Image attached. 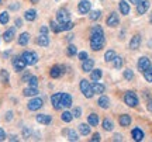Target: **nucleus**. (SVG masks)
<instances>
[{
  "label": "nucleus",
  "mask_w": 152,
  "mask_h": 142,
  "mask_svg": "<svg viewBox=\"0 0 152 142\" xmlns=\"http://www.w3.org/2000/svg\"><path fill=\"white\" fill-rule=\"evenodd\" d=\"M104 31L100 25H94L90 31V48L93 51H100L104 47Z\"/></svg>",
  "instance_id": "nucleus-1"
},
{
  "label": "nucleus",
  "mask_w": 152,
  "mask_h": 142,
  "mask_svg": "<svg viewBox=\"0 0 152 142\" xmlns=\"http://www.w3.org/2000/svg\"><path fill=\"white\" fill-rule=\"evenodd\" d=\"M80 90L82 93H83V96L87 98H92L93 97V89H92V84L87 82L86 79H82L80 80Z\"/></svg>",
  "instance_id": "nucleus-2"
},
{
  "label": "nucleus",
  "mask_w": 152,
  "mask_h": 142,
  "mask_svg": "<svg viewBox=\"0 0 152 142\" xmlns=\"http://www.w3.org/2000/svg\"><path fill=\"white\" fill-rule=\"evenodd\" d=\"M21 56H23V59L26 60L27 65H35L38 62V55L34 51H26V52H23Z\"/></svg>",
  "instance_id": "nucleus-3"
},
{
  "label": "nucleus",
  "mask_w": 152,
  "mask_h": 142,
  "mask_svg": "<svg viewBox=\"0 0 152 142\" xmlns=\"http://www.w3.org/2000/svg\"><path fill=\"white\" fill-rule=\"evenodd\" d=\"M124 101L128 107H137L138 106V97L134 92H127L124 94Z\"/></svg>",
  "instance_id": "nucleus-4"
},
{
  "label": "nucleus",
  "mask_w": 152,
  "mask_h": 142,
  "mask_svg": "<svg viewBox=\"0 0 152 142\" xmlns=\"http://www.w3.org/2000/svg\"><path fill=\"white\" fill-rule=\"evenodd\" d=\"M42 104H44L42 98L35 97V98H31V100L28 101L27 107H28V110H31V111H35V110H39V109H41V107H42Z\"/></svg>",
  "instance_id": "nucleus-5"
},
{
  "label": "nucleus",
  "mask_w": 152,
  "mask_h": 142,
  "mask_svg": "<svg viewBox=\"0 0 152 142\" xmlns=\"http://www.w3.org/2000/svg\"><path fill=\"white\" fill-rule=\"evenodd\" d=\"M13 66H14V69L17 72H21L24 71V68L27 66V63H26V60L23 59V56H16L13 59Z\"/></svg>",
  "instance_id": "nucleus-6"
},
{
  "label": "nucleus",
  "mask_w": 152,
  "mask_h": 142,
  "mask_svg": "<svg viewBox=\"0 0 152 142\" xmlns=\"http://www.w3.org/2000/svg\"><path fill=\"white\" fill-rule=\"evenodd\" d=\"M90 9H92V3L89 0H80V3L77 6V10L80 14H87L90 11Z\"/></svg>",
  "instance_id": "nucleus-7"
},
{
  "label": "nucleus",
  "mask_w": 152,
  "mask_h": 142,
  "mask_svg": "<svg viewBox=\"0 0 152 142\" xmlns=\"http://www.w3.org/2000/svg\"><path fill=\"white\" fill-rule=\"evenodd\" d=\"M151 6V1L149 0H141L138 4H137V13L138 14H145Z\"/></svg>",
  "instance_id": "nucleus-8"
},
{
  "label": "nucleus",
  "mask_w": 152,
  "mask_h": 142,
  "mask_svg": "<svg viewBox=\"0 0 152 142\" xmlns=\"http://www.w3.org/2000/svg\"><path fill=\"white\" fill-rule=\"evenodd\" d=\"M106 23H107V25H109V27H117V25H118V23H120L118 14H117L115 11H113V13H111V14L107 17Z\"/></svg>",
  "instance_id": "nucleus-9"
},
{
  "label": "nucleus",
  "mask_w": 152,
  "mask_h": 142,
  "mask_svg": "<svg viewBox=\"0 0 152 142\" xmlns=\"http://www.w3.org/2000/svg\"><path fill=\"white\" fill-rule=\"evenodd\" d=\"M69 17H71V14H69V11L66 10V9H61V10H58V13H56V18H58L59 23L69 21Z\"/></svg>",
  "instance_id": "nucleus-10"
},
{
  "label": "nucleus",
  "mask_w": 152,
  "mask_h": 142,
  "mask_svg": "<svg viewBox=\"0 0 152 142\" xmlns=\"http://www.w3.org/2000/svg\"><path fill=\"white\" fill-rule=\"evenodd\" d=\"M14 37H16V28L14 27L9 28V30L4 31V34H3V39H4V42H11V41L14 39Z\"/></svg>",
  "instance_id": "nucleus-11"
},
{
  "label": "nucleus",
  "mask_w": 152,
  "mask_h": 142,
  "mask_svg": "<svg viewBox=\"0 0 152 142\" xmlns=\"http://www.w3.org/2000/svg\"><path fill=\"white\" fill-rule=\"evenodd\" d=\"M149 66H151L149 59H148L147 56H141V58H140V60H138V69H140L141 72H144V71H147Z\"/></svg>",
  "instance_id": "nucleus-12"
},
{
  "label": "nucleus",
  "mask_w": 152,
  "mask_h": 142,
  "mask_svg": "<svg viewBox=\"0 0 152 142\" xmlns=\"http://www.w3.org/2000/svg\"><path fill=\"white\" fill-rule=\"evenodd\" d=\"M61 100H62V93H55L52 97H51V103H52V107L55 110H59L62 106H61Z\"/></svg>",
  "instance_id": "nucleus-13"
},
{
  "label": "nucleus",
  "mask_w": 152,
  "mask_h": 142,
  "mask_svg": "<svg viewBox=\"0 0 152 142\" xmlns=\"http://www.w3.org/2000/svg\"><path fill=\"white\" fill-rule=\"evenodd\" d=\"M140 45H141V35H140V34H135L130 41V48L132 49V51H135V49L140 48Z\"/></svg>",
  "instance_id": "nucleus-14"
},
{
  "label": "nucleus",
  "mask_w": 152,
  "mask_h": 142,
  "mask_svg": "<svg viewBox=\"0 0 152 142\" xmlns=\"http://www.w3.org/2000/svg\"><path fill=\"white\" fill-rule=\"evenodd\" d=\"M61 106L62 107H65V109H69L72 106V97H71V94H68V93H62V100H61Z\"/></svg>",
  "instance_id": "nucleus-15"
},
{
  "label": "nucleus",
  "mask_w": 152,
  "mask_h": 142,
  "mask_svg": "<svg viewBox=\"0 0 152 142\" xmlns=\"http://www.w3.org/2000/svg\"><path fill=\"white\" fill-rule=\"evenodd\" d=\"M51 121H52V118H51V115H48V114H38L37 115V122H39V124L48 125V124H51Z\"/></svg>",
  "instance_id": "nucleus-16"
},
{
  "label": "nucleus",
  "mask_w": 152,
  "mask_h": 142,
  "mask_svg": "<svg viewBox=\"0 0 152 142\" xmlns=\"http://www.w3.org/2000/svg\"><path fill=\"white\" fill-rule=\"evenodd\" d=\"M93 66H94V60L87 58V59H85L83 63H82V71L83 72H92Z\"/></svg>",
  "instance_id": "nucleus-17"
},
{
  "label": "nucleus",
  "mask_w": 152,
  "mask_h": 142,
  "mask_svg": "<svg viewBox=\"0 0 152 142\" xmlns=\"http://www.w3.org/2000/svg\"><path fill=\"white\" fill-rule=\"evenodd\" d=\"M131 135H132V139L134 141H142L144 139V132L140 130V128H134L131 131Z\"/></svg>",
  "instance_id": "nucleus-18"
},
{
  "label": "nucleus",
  "mask_w": 152,
  "mask_h": 142,
  "mask_svg": "<svg viewBox=\"0 0 152 142\" xmlns=\"http://www.w3.org/2000/svg\"><path fill=\"white\" fill-rule=\"evenodd\" d=\"M118 7H120V11H121V14H124L127 16L128 13H130V4L125 1V0H121L118 3Z\"/></svg>",
  "instance_id": "nucleus-19"
},
{
  "label": "nucleus",
  "mask_w": 152,
  "mask_h": 142,
  "mask_svg": "<svg viewBox=\"0 0 152 142\" xmlns=\"http://www.w3.org/2000/svg\"><path fill=\"white\" fill-rule=\"evenodd\" d=\"M118 122H120V125H121V127H128V125L131 124V117H130L128 114H123V115H120Z\"/></svg>",
  "instance_id": "nucleus-20"
},
{
  "label": "nucleus",
  "mask_w": 152,
  "mask_h": 142,
  "mask_svg": "<svg viewBox=\"0 0 152 142\" xmlns=\"http://www.w3.org/2000/svg\"><path fill=\"white\" fill-rule=\"evenodd\" d=\"M103 76V72L100 71V69H92V73H90V79H92L93 82H99L100 79Z\"/></svg>",
  "instance_id": "nucleus-21"
},
{
  "label": "nucleus",
  "mask_w": 152,
  "mask_h": 142,
  "mask_svg": "<svg viewBox=\"0 0 152 142\" xmlns=\"http://www.w3.org/2000/svg\"><path fill=\"white\" fill-rule=\"evenodd\" d=\"M97 104L102 107V109H109L110 107V98L107 97V96H100Z\"/></svg>",
  "instance_id": "nucleus-22"
},
{
  "label": "nucleus",
  "mask_w": 152,
  "mask_h": 142,
  "mask_svg": "<svg viewBox=\"0 0 152 142\" xmlns=\"http://www.w3.org/2000/svg\"><path fill=\"white\" fill-rule=\"evenodd\" d=\"M37 44L39 45V47H48L49 45V39L48 37H47V34H41L39 37L37 38Z\"/></svg>",
  "instance_id": "nucleus-23"
},
{
  "label": "nucleus",
  "mask_w": 152,
  "mask_h": 142,
  "mask_svg": "<svg viewBox=\"0 0 152 142\" xmlns=\"http://www.w3.org/2000/svg\"><path fill=\"white\" fill-rule=\"evenodd\" d=\"M92 89H93V93H97V94L104 93V90H106L104 84H102V83H99V82H94V83H93V84H92Z\"/></svg>",
  "instance_id": "nucleus-24"
},
{
  "label": "nucleus",
  "mask_w": 152,
  "mask_h": 142,
  "mask_svg": "<svg viewBox=\"0 0 152 142\" xmlns=\"http://www.w3.org/2000/svg\"><path fill=\"white\" fill-rule=\"evenodd\" d=\"M23 94H24L26 97H33V96H37L38 94V90H37V87H31V86H28L27 89H24V90H23Z\"/></svg>",
  "instance_id": "nucleus-25"
},
{
  "label": "nucleus",
  "mask_w": 152,
  "mask_h": 142,
  "mask_svg": "<svg viewBox=\"0 0 152 142\" xmlns=\"http://www.w3.org/2000/svg\"><path fill=\"white\" fill-rule=\"evenodd\" d=\"M28 41H30V34L28 33H23L20 34V37H18V45H27Z\"/></svg>",
  "instance_id": "nucleus-26"
},
{
  "label": "nucleus",
  "mask_w": 152,
  "mask_h": 142,
  "mask_svg": "<svg viewBox=\"0 0 152 142\" xmlns=\"http://www.w3.org/2000/svg\"><path fill=\"white\" fill-rule=\"evenodd\" d=\"M24 18H26L27 21H34V20L37 18V11L35 10H27L26 11V14H24Z\"/></svg>",
  "instance_id": "nucleus-27"
},
{
  "label": "nucleus",
  "mask_w": 152,
  "mask_h": 142,
  "mask_svg": "<svg viewBox=\"0 0 152 142\" xmlns=\"http://www.w3.org/2000/svg\"><path fill=\"white\" fill-rule=\"evenodd\" d=\"M87 122H89V125H92V127L97 125L99 124V115L94 114V113H92V114L87 117Z\"/></svg>",
  "instance_id": "nucleus-28"
},
{
  "label": "nucleus",
  "mask_w": 152,
  "mask_h": 142,
  "mask_svg": "<svg viewBox=\"0 0 152 142\" xmlns=\"http://www.w3.org/2000/svg\"><path fill=\"white\" fill-rule=\"evenodd\" d=\"M61 73H62V71H61L59 66H52V68H51V72H49L51 77H59Z\"/></svg>",
  "instance_id": "nucleus-29"
},
{
  "label": "nucleus",
  "mask_w": 152,
  "mask_h": 142,
  "mask_svg": "<svg viewBox=\"0 0 152 142\" xmlns=\"http://www.w3.org/2000/svg\"><path fill=\"white\" fill-rule=\"evenodd\" d=\"M114 58H115V52H114L113 49H109V51L104 54V59H106V62H113Z\"/></svg>",
  "instance_id": "nucleus-30"
},
{
  "label": "nucleus",
  "mask_w": 152,
  "mask_h": 142,
  "mask_svg": "<svg viewBox=\"0 0 152 142\" xmlns=\"http://www.w3.org/2000/svg\"><path fill=\"white\" fill-rule=\"evenodd\" d=\"M59 25H61V31H68V30H72L75 24L72 21H66V23H61Z\"/></svg>",
  "instance_id": "nucleus-31"
},
{
  "label": "nucleus",
  "mask_w": 152,
  "mask_h": 142,
  "mask_svg": "<svg viewBox=\"0 0 152 142\" xmlns=\"http://www.w3.org/2000/svg\"><path fill=\"white\" fill-rule=\"evenodd\" d=\"M142 73H144V77H145V80H147V82H149V83H152V65L148 68L147 71L142 72Z\"/></svg>",
  "instance_id": "nucleus-32"
},
{
  "label": "nucleus",
  "mask_w": 152,
  "mask_h": 142,
  "mask_svg": "<svg viewBox=\"0 0 152 142\" xmlns=\"http://www.w3.org/2000/svg\"><path fill=\"white\" fill-rule=\"evenodd\" d=\"M79 131H80L82 135H89L90 134V127L87 124H80L79 125Z\"/></svg>",
  "instance_id": "nucleus-33"
},
{
  "label": "nucleus",
  "mask_w": 152,
  "mask_h": 142,
  "mask_svg": "<svg viewBox=\"0 0 152 142\" xmlns=\"http://www.w3.org/2000/svg\"><path fill=\"white\" fill-rule=\"evenodd\" d=\"M9 20H10V16H9V13H7V11L0 13V24H7Z\"/></svg>",
  "instance_id": "nucleus-34"
},
{
  "label": "nucleus",
  "mask_w": 152,
  "mask_h": 142,
  "mask_svg": "<svg viewBox=\"0 0 152 142\" xmlns=\"http://www.w3.org/2000/svg\"><path fill=\"white\" fill-rule=\"evenodd\" d=\"M103 128L106 130V131H113L114 128V124L111 122V121L109 120V118H106V120L103 121Z\"/></svg>",
  "instance_id": "nucleus-35"
},
{
  "label": "nucleus",
  "mask_w": 152,
  "mask_h": 142,
  "mask_svg": "<svg viewBox=\"0 0 152 142\" xmlns=\"http://www.w3.org/2000/svg\"><path fill=\"white\" fill-rule=\"evenodd\" d=\"M0 82L1 83L9 82V72L4 71V69H1V71H0Z\"/></svg>",
  "instance_id": "nucleus-36"
},
{
  "label": "nucleus",
  "mask_w": 152,
  "mask_h": 142,
  "mask_svg": "<svg viewBox=\"0 0 152 142\" xmlns=\"http://www.w3.org/2000/svg\"><path fill=\"white\" fill-rule=\"evenodd\" d=\"M113 62H114V68H115V69H120V68L123 66V62H124V60H123L121 56H117V55H115V58L113 59Z\"/></svg>",
  "instance_id": "nucleus-37"
},
{
  "label": "nucleus",
  "mask_w": 152,
  "mask_h": 142,
  "mask_svg": "<svg viewBox=\"0 0 152 142\" xmlns=\"http://www.w3.org/2000/svg\"><path fill=\"white\" fill-rule=\"evenodd\" d=\"M68 139H69V141H77V139H79V135L76 134V131L69 130V131H68Z\"/></svg>",
  "instance_id": "nucleus-38"
},
{
  "label": "nucleus",
  "mask_w": 152,
  "mask_h": 142,
  "mask_svg": "<svg viewBox=\"0 0 152 142\" xmlns=\"http://www.w3.org/2000/svg\"><path fill=\"white\" fill-rule=\"evenodd\" d=\"M61 118H62V121H65V122H71L72 118H73V115H72L71 113H68V111H65V113H62V115H61Z\"/></svg>",
  "instance_id": "nucleus-39"
},
{
  "label": "nucleus",
  "mask_w": 152,
  "mask_h": 142,
  "mask_svg": "<svg viewBox=\"0 0 152 142\" xmlns=\"http://www.w3.org/2000/svg\"><path fill=\"white\" fill-rule=\"evenodd\" d=\"M102 17V11L100 10H94L90 13V20H93V21H96V20H99Z\"/></svg>",
  "instance_id": "nucleus-40"
},
{
  "label": "nucleus",
  "mask_w": 152,
  "mask_h": 142,
  "mask_svg": "<svg viewBox=\"0 0 152 142\" xmlns=\"http://www.w3.org/2000/svg\"><path fill=\"white\" fill-rule=\"evenodd\" d=\"M124 77H125V80H132V77H134V72L131 71V69H125L124 71Z\"/></svg>",
  "instance_id": "nucleus-41"
},
{
  "label": "nucleus",
  "mask_w": 152,
  "mask_h": 142,
  "mask_svg": "<svg viewBox=\"0 0 152 142\" xmlns=\"http://www.w3.org/2000/svg\"><path fill=\"white\" fill-rule=\"evenodd\" d=\"M28 84L31 86V87H37V84H38V79L35 76H31L30 79H28Z\"/></svg>",
  "instance_id": "nucleus-42"
},
{
  "label": "nucleus",
  "mask_w": 152,
  "mask_h": 142,
  "mask_svg": "<svg viewBox=\"0 0 152 142\" xmlns=\"http://www.w3.org/2000/svg\"><path fill=\"white\" fill-rule=\"evenodd\" d=\"M76 51H77V49H76V47L75 45H69V47H68V55H69V56H73V55H76Z\"/></svg>",
  "instance_id": "nucleus-43"
},
{
  "label": "nucleus",
  "mask_w": 152,
  "mask_h": 142,
  "mask_svg": "<svg viewBox=\"0 0 152 142\" xmlns=\"http://www.w3.org/2000/svg\"><path fill=\"white\" fill-rule=\"evenodd\" d=\"M51 30H52L54 33H61V25H58V24L54 21H51Z\"/></svg>",
  "instance_id": "nucleus-44"
},
{
  "label": "nucleus",
  "mask_w": 152,
  "mask_h": 142,
  "mask_svg": "<svg viewBox=\"0 0 152 142\" xmlns=\"http://www.w3.org/2000/svg\"><path fill=\"white\" fill-rule=\"evenodd\" d=\"M80 114H82L80 107H75V109H73V111H72V115H73V117H76V118H79V117H80Z\"/></svg>",
  "instance_id": "nucleus-45"
},
{
  "label": "nucleus",
  "mask_w": 152,
  "mask_h": 142,
  "mask_svg": "<svg viewBox=\"0 0 152 142\" xmlns=\"http://www.w3.org/2000/svg\"><path fill=\"white\" fill-rule=\"evenodd\" d=\"M30 135H31V130L26 127V128L23 130V138H26V139H28V138H30Z\"/></svg>",
  "instance_id": "nucleus-46"
},
{
  "label": "nucleus",
  "mask_w": 152,
  "mask_h": 142,
  "mask_svg": "<svg viewBox=\"0 0 152 142\" xmlns=\"http://www.w3.org/2000/svg\"><path fill=\"white\" fill-rule=\"evenodd\" d=\"M100 139H102V137H100V134H94V135L92 137V141H93V142H99Z\"/></svg>",
  "instance_id": "nucleus-47"
},
{
  "label": "nucleus",
  "mask_w": 152,
  "mask_h": 142,
  "mask_svg": "<svg viewBox=\"0 0 152 142\" xmlns=\"http://www.w3.org/2000/svg\"><path fill=\"white\" fill-rule=\"evenodd\" d=\"M11 118H13V113H11V111H7V113H6V121H11Z\"/></svg>",
  "instance_id": "nucleus-48"
},
{
  "label": "nucleus",
  "mask_w": 152,
  "mask_h": 142,
  "mask_svg": "<svg viewBox=\"0 0 152 142\" xmlns=\"http://www.w3.org/2000/svg\"><path fill=\"white\" fill-rule=\"evenodd\" d=\"M147 109H148V111H151L152 113V97L148 100V103H147Z\"/></svg>",
  "instance_id": "nucleus-49"
},
{
  "label": "nucleus",
  "mask_w": 152,
  "mask_h": 142,
  "mask_svg": "<svg viewBox=\"0 0 152 142\" xmlns=\"http://www.w3.org/2000/svg\"><path fill=\"white\" fill-rule=\"evenodd\" d=\"M79 59H80V60L87 59V54H86V52H80V54H79Z\"/></svg>",
  "instance_id": "nucleus-50"
},
{
  "label": "nucleus",
  "mask_w": 152,
  "mask_h": 142,
  "mask_svg": "<svg viewBox=\"0 0 152 142\" xmlns=\"http://www.w3.org/2000/svg\"><path fill=\"white\" fill-rule=\"evenodd\" d=\"M113 141H123V135H120V134H115L113 137Z\"/></svg>",
  "instance_id": "nucleus-51"
},
{
  "label": "nucleus",
  "mask_w": 152,
  "mask_h": 142,
  "mask_svg": "<svg viewBox=\"0 0 152 142\" xmlns=\"http://www.w3.org/2000/svg\"><path fill=\"white\" fill-rule=\"evenodd\" d=\"M6 139V134H4V131L0 128V141H4Z\"/></svg>",
  "instance_id": "nucleus-52"
},
{
  "label": "nucleus",
  "mask_w": 152,
  "mask_h": 142,
  "mask_svg": "<svg viewBox=\"0 0 152 142\" xmlns=\"http://www.w3.org/2000/svg\"><path fill=\"white\" fill-rule=\"evenodd\" d=\"M30 77H31V75H30V73H26V75H24V76H23V82H28V79H30Z\"/></svg>",
  "instance_id": "nucleus-53"
},
{
  "label": "nucleus",
  "mask_w": 152,
  "mask_h": 142,
  "mask_svg": "<svg viewBox=\"0 0 152 142\" xmlns=\"http://www.w3.org/2000/svg\"><path fill=\"white\" fill-rule=\"evenodd\" d=\"M16 25H17V27H21V25H23L21 18H16Z\"/></svg>",
  "instance_id": "nucleus-54"
},
{
  "label": "nucleus",
  "mask_w": 152,
  "mask_h": 142,
  "mask_svg": "<svg viewBox=\"0 0 152 142\" xmlns=\"http://www.w3.org/2000/svg\"><path fill=\"white\" fill-rule=\"evenodd\" d=\"M39 33H41V34H47V33H48V28H47V27H41V28H39Z\"/></svg>",
  "instance_id": "nucleus-55"
},
{
  "label": "nucleus",
  "mask_w": 152,
  "mask_h": 142,
  "mask_svg": "<svg viewBox=\"0 0 152 142\" xmlns=\"http://www.w3.org/2000/svg\"><path fill=\"white\" fill-rule=\"evenodd\" d=\"M73 37H75L73 34H69V35L66 37V39H68V41H72V39H73Z\"/></svg>",
  "instance_id": "nucleus-56"
},
{
  "label": "nucleus",
  "mask_w": 152,
  "mask_h": 142,
  "mask_svg": "<svg viewBox=\"0 0 152 142\" xmlns=\"http://www.w3.org/2000/svg\"><path fill=\"white\" fill-rule=\"evenodd\" d=\"M10 9H11V10H16V9H18V4H11Z\"/></svg>",
  "instance_id": "nucleus-57"
},
{
  "label": "nucleus",
  "mask_w": 152,
  "mask_h": 142,
  "mask_svg": "<svg viewBox=\"0 0 152 142\" xmlns=\"http://www.w3.org/2000/svg\"><path fill=\"white\" fill-rule=\"evenodd\" d=\"M141 0H130V3H132V4H138Z\"/></svg>",
  "instance_id": "nucleus-58"
},
{
  "label": "nucleus",
  "mask_w": 152,
  "mask_h": 142,
  "mask_svg": "<svg viewBox=\"0 0 152 142\" xmlns=\"http://www.w3.org/2000/svg\"><path fill=\"white\" fill-rule=\"evenodd\" d=\"M9 139H10V141H17V137H16V135H11Z\"/></svg>",
  "instance_id": "nucleus-59"
},
{
  "label": "nucleus",
  "mask_w": 152,
  "mask_h": 142,
  "mask_svg": "<svg viewBox=\"0 0 152 142\" xmlns=\"http://www.w3.org/2000/svg\"><path fill=\"white\" fill-rule=\"evenodd\" d=\"M38 0H31V3H37Z\"/></svg>",
  "instance_id": "nucleus-60"
},
{
  "label": "nucleus",
  "mask_w": 152,
  "mask_h": 142,
  "mask_svg": "<svg viewBox=\"0 0 152 142\" xmlns=\"http://www.w3.org/2000/svg\"><path fill=\"white\" fill-rule=\"evenodd\" d=\"M151 23H152V14H151Z\"/></svg>",
  "instance_id": "nucleus-61"
},
{
  "label": "nucleus",
  "mask_w": 152,
  "mask_h": 142,
  "mask_svg": "<svg viewBox=\"0 0 152 142\" xmlns=\"http://www.w3.org/2000/svg\"><path fill=\"white\" fill-rule=\"evenodd\" d=\"M0 1H1V0H0Z\"/></svg>",
  "instance_id": "nucleus-62"
}]
</instances>
